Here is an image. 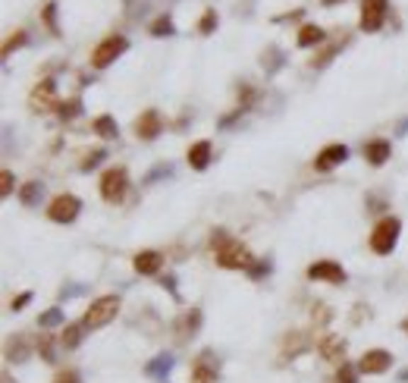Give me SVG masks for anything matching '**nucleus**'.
<instances>
[{
    "mask_svg": "<svg viewBox=\"0 0 408 383\" xmlns=\"http://www.w3.org/2000/svg\"><path fill=\"white\" fill-rule=\"evenodd\" d=\"M126 50H129V41L123 38V35H107V38L91 50V67L94 69H107L113 60H120Z\"/></svg>",
    "mask_w": 408,
    "mask_h": 383,
    "instance_id": "nucleus-5",
    "label": "nucleus"
},
{
    "mask_svg": "<svg viewBox=\"0 0 408 383\" xmlns=\"http://www.w3.org/2000/svg\"><path fill=\"white\" fill-rule=\"evenodd\" d=\"M160 264H164V255H160V251H138V255L132 258L135 273H142V277H151V273H157Z\"/></svg>",
    "mask_w": 408,
    "mask_h": 383,
    "instance_id": "nucleus-18",
    "label": "nucleus"
},
{
    "mask_svg": "<svg viewBox=\"0 0 408 383\" xmlns=\"http://www.w3.org/2000/svg\"><path fill=\"white\" fill-rule=\"evenodd\" d=\"M308 349V336L305 333H286V339H283V358H289V355H302V352Z\"/></svg>",
    "mask_w": 408,
    "mask_h": 383,
    "instance_id": "nucleus-23",
    "label": "nucleus"
},
{
    "mask_svg": "<svg viewBox=\"0 0 408 383\" xmlns=\"http://www.w3.org/2000/svg\"><path fill=\"white\" fill-rule=\"evenodd\" d=\"M28 302H32V292H23V295H16V299L10 302V308H13V311H23Z\"/></svg>",
    "mask_w": 408,
    "mask_h": 383,
    "instance_id": "nucleus-42",
    "label": "nucleus"
},
{
    "mask_svg": "<svg viewBox=\"0 0 408 383\" xmlns=\"http://www.w3.org/2000/svg\"><path fill=\"white\" fill-rule=\"evenodd\" d=\"M271 270H273L271 261H254V264L249 267V277H251V280H264Z\"/></svg>",
    "mask_w": 408,
    "mask_h": 383,
    "instance_id": "nucleus-35",
    "label": "nucleus"
},
{
    "mask_svg": "<svg viewBox=\"0 0 408 383\" xmlns=\"http://www.w3.org/2000/svg\"><path fill=\"white\" fill-rule=\"evenodd\" d=\"M173 365H176V361H173L170 352H160V355H154V358L148 361V365H144V374H148L151 380H164V383H166V377H170V371H173Z\"/></svg>",
    "mask_w": 408,
    "mask_h": 383,
    "instance_id": "nucleus-17",
    "label": "nucleus"
},
{
    "mask_svg": "<svg viewBox=\"0 0 408 383\" xmlns=\"http://www.w3.org/2000/svg\"><path fill=\"white\" fill-rule=\"evenodd\" d=\"M317 352L324 361H333V365H342L346 361V352H348V343L336 333H327L324 339L317 343Z\"/></svg>",
    "mask_w": 408,
    "mask_h": 383,
    "instance_id": "nucleus-12",
    "label": "nucleus"
},
{
    "mask_svg": "<svg viewBox=\"0 0 408 383\" xmlns=\"http://www.w3.org/2000/svg\"><path fill=\"white\" fill-rule=\"evenodd\" d=\"M358 365H348V361H342L339 371H336V383H358Z\"/></svg>",
    "mask_w": 408,
    "mask_h": 383,
    "instance_id": "nucleus-31",
    "label": "nucleus"
},
{
    "mask_svg": "<svg viewBox=\"0 0 408 383\" xmlns=\"http://www.w3.org/2000/svg\"><path fill=\"white\" fill-rule=\"evenodd\" d=\"M392 367V355L386 349H368L358 361V371L361 374H386Z\"/></svg>",
    "mask_w": 408,
    "mask_h": 383,
    "instance_id": "nucleus-11",
    "label": "nucleus"
},
{
    "mask_svg": "<svg viewBox=\"0 0 408 383\" xmlns=\"http://www.w3.org/2000/svg\"><path fill=\"white\" fill-rule=\"evenodd\" d=\"M311 317H314V324H327L333 314H330V308H327L324 302H320V305H314V314H311Z\"/></svg>",
    "mask_w": 408,
    "mask_h": 383,
    "instance_id": "nucleus-40",
    "label": "nucleus"
},
{
    "mask_svg": "<svg viewBox=\"0 0 408 383\" xmlns=\"http://www.w3.org/2000/svg\"><path fill=\"white\" fill-rule=\"evenodd\" d=\"M164 286H166V289H170V292H173V295H176V280H173V277H166V280H164Z\"/></svg>",
    "mask_w": 408,
    "mask_h": 383,
    "instance_id": "nucleus-43",
    "label": "nucleus"
},
{
    "mask_svg": "<svg viewBox=\"0 0 408 383\" xmlns=\"http://www.w3.org/2000/svg\"><path fill=\"white\" fill-rule=\"evenodd\" d=\"M129 192V173L126 167H110L101 176V198L107 201V205H120L123 198H126Z\"/></svg>",
    "mask_w": 408,
    "mask_h": 383,
    "instance_id": "nucleus-4",
    "label": "nucleus"
},
{
    "mask_svg": "<svg viewBox=\"0 0 408 383\" xmlns=\"http://www.w3.org/2000/svg\"><path fill=\"white\" fill-rule=\"evenodd\" d=\"M405 132H408V120L399 122V135H405Z\"/></svg>",
    "mask_w": 408,
    "mask_h": 383,
    "instance_id": "nucleus-44",
    "label": "nucleus"
},
{
    "mask_svg": "<svg viewBox=\"0 0 408 383\" xmlns=\"http://www.w3.org/2000/svg\"><path fill=\"white\" fill-rule=\"evenodd\" d=\"M151 35H154V38H170V35H176V25H173V19L166 16H157L154 23H151Z\"/></svg>",
    "mask_w": 408,
    "mask_h": 383,
    "instance_id": "nucleus-26",
    "label": "nucleus"
},
{
    "mask_svg": "<svg viewBox=\"0 0 408 383\" xmlns=\"http://www.w3.org/2000/svg\"><path fill=\"white\" fill-rule=\"evenodd\" d=\"M13 183H16V179H13V173H10V170L0 173V195H4V198L13 192Z\"/></svg>",
    "mask_w": 408,
    "mask_h": 383,
    "instance_id": "nucleus-39",
    "label": "nucleus"
},
{
    "mask_svg": "<svg viewBox=\"0 0 408 383\" xmlns=\"http://www.w3.org/2000/svg\"><path fill=\"white\" fill-rule=\"evenodd\" d=\"M38 355H41V361L54 365V361H57V339L54 336H41L38 339Z\"/></svg>",
    "mask_w": 408,
    "mask_h": 383,
    "instance_id": "nucleus-28",
    "label": "nucleus"
},
{
    "mask_svg": "<svg viewBox=\"0 0 408 383\" xmlns=\"http://www.w3.org/2000/svg\"><path fill=\"white\" fill-rule=\"evenodd\" d=\"M94 132H98L101 139H116V135H120V126H116V120L110 113H104V117L94 120Z\"/></svg>",
    "mask_w": 408,
    "mask_h": 383,
    "instance_id": "nucleus-25",
    "label": "nucleus"
},
{
    "mask_svg": "<svg viewBox=\"0 0 408 383\" xmlns=\"http://www.w3.org/2000/svg\"><path fill=\"white\" fill-rule=\"evenodd\" d=\"M60 324H63V311H60V308H47V311L38 317V327H41V330L60 327Z\"/></svg>",
    "mask_w": 408,
    "mask_h": 383,
    "instance_id": "nucleus-29",
    "label": "nucleus"
},
{
    "mask_svg": "<svg viewBox=\"0 0 408 383\" xmlns=\"http://www.w3.org/2000/svg\"><path fill=\"white\" fill-rule=\"evenodd\" d=\"M79 113H82V101L79 98H69V101H60V104H57V117L60 120H76Z\"/></svg>",
    "mask_w": 408,
    "mask_h": 383,
    "instance_id": "nucleus-27",
    "label": "nucleus"
},
{
    "mask_svg": "<svg viewBox=\"0 0 408 383\" xmlns=\"http://www.w3.org/2000/svg\"><path fill=\"white\" fill-rule=\"evenodd\" d=\"M324 6H333V4H342V0H320Z\"/></svg>",
    "mask_w": 408,
    "mask_h": 383,
    "instance_id": "nucleus-46",
    "label": "nucleus"
},
{
    "mask_svg": "<svg viewBox=\"0 0 408 383\" xmlns=\"http://www.w3.org/2000/svg\"><path fill=\"white\" fill-rule=\"evenodd\" d=\"M346 161H348V148H346V144H327L324 151H317L314 170L317 173H327V170L339 167V164H346Z\"/></svg>",
    "mask_w": 408,
    "mask_h": 383,
    "instance_id": "nucleus-13",
    "label": "nucleus"
},
{
    "mask_svg": "<svg viewBox=\"0 0 408 383\" xmlns=\"http://www.w3.org/2000/svg\"><path fill=\"white\" fill-rule=\"evenodd\" d=\"M104 157H107V151H104V148H94V151H89V154L82 157V164H79V170H85V173H89V170L98 167V164L104 161Z\"/></svg>",
    "mask_w": 408,
    "mask_h": 383,
    "instance_id": "nucleus-33",
    "label": "nucleus"
},
{
    "mask_svg": "<svg viewBox=\"0 0 408 383\" xmlns=\"http://www.w3.org/2000/svg\"><path fill=\"white\" fill-rule=\"evenodd\" d=\"M399 233H402V220H399V217H383L368 239L370 251H374V255H392V248H396V242H399Z\"/></svg>",
    "mask_w": 408,
    "mask_h": 383,
    "instance_id": "nucleus-2",
    "label": "nucleus"
},
{
    "mask_svg": "<svg viewBox=\"0 0 408 383\" xmlns=\"http://www.w3.org/2000/svg\"><path fill=\"white\" fill-rule=\"evenodd\" d=\"M41 198H45V185H41L38 179H32V183H26L23 189H19V201H23L26 207L41 205Z\"/></svg>",
    "mask_w": 408,
    "mask_h": 383,
    "instance_id": "nucleus-22",
    "label": "nucleus"
},
{
    "mask_svg": "<svg viewBox=\"0 0 408 383\" xmlns=\"http://www.w3.org/2000/svg\"><path fill=\"white\" fill-rule=\"evenodd\" d=\"M164 176H173V167H170V164H160V167L151 170L148 176H144V185H151L154 179H164Z\"/></svg>",
    "mask_w": 408,
    "mask_h": 383,
    "instance_id": "nucleus-36",
    "label": "nucleus"
},
{
    "mask_svg": "<svg viewBox=\"0 0 408 383\" xmlns=\"http://www.w3.org/2000/svg\"><path fill=\"white\" fill-rule=\"evenodd\" d=\"M217 23H220V19H217V10H204V16H201V23H198V32L201 35H210L217 28Z\"/></svg>",
    "mask_w": 408,
    "mask_h": 383,
    "instance_id": "nucleus-34",
    "label": "nucleus"
},
{
    "mask_svg": "<svg viewBox=\"0 0 408 383\" xmlns=\"http://www.w3.org/2000/svg\"><path fill=\"white\" fill-rule=\"evenodd\" d=\"M54 383H82V374H79V371H72V367H67V371H60V374H57Z\"/></svg>",
    "mask_w": 408,
    "mask_h": 383,
    "instance_id": "nucleus-38",
    "label": "nucleus"
},
{
    "mask_svg": "<svg viewBox=\"0 0 408 383\" xmlns=\"http://www.w3.org/2000/svg\"><path fill=\"white\" fill-rule=\"evenodd\" d=\"M399 380H402V383H408V367H405V371H399Z\"/></svg>",
    "mask_w": 408,
    "mask_h": 383,
    "instance_id": "nucleus-45",
    "label": "nucleus"
},
{
    "mask_svg": "<svg viewBox=\"0 0 408 383\" xmlns=\"http://www.w3.org/2000/svg\"><path fill=\"white\" fill-rule=\"evenodd\" d=\"M210 255H214V264L217 267H227V270H245L254 264L251 251L245 248L239 239H232L227 229H214L210 233Z\"/></svg>",
    "mask_w": 408,
    "mask_h": 383,
    "instance_id": "nucleus-1",
    "label": "nucleus"
},
{
    "mask_svg": "<svg viewBox=\"0 0 408 383\" xmlns=\"http://www.w3.org/2000/svg\"><path fill=\"white\" fill-rule=\"evenodd\" d=\"M85 324H67L63 327V333H60V345L63 349H79L82 345V339H85Z\"/></svg>",
    "mask_w": 408,
    "mask_h": 383,
    "instance_id": "nucleus-21",
    "label": "nucleus"
},
{
    "mask_svg": "<svg viewBox=\"0 0 408 383\" xmlns=\"http://www.w3.org/2000/svg\"><path fill=\"white\" fill-rule=\"evenodd\" d=\"M386 10H390V0H361V32H380L386 23Z\"/></svg>",
    "mask_w": 408,
    "mask_h": 383,
    "instance_id": "nucleus-7",
    "label": "nucleus"
},
{
    "mask_svg": "<svg viewBox=\"0 0 408 383\" xmlns=\"http://www.w3.org/2000/svg\"><path fill=\"white\" fill-rule=\"evenodd\" d=\"M201 324H204V314H201V308H192V311H182L179 314V321H176V339L179 343H186L188 336H195L201 330Z\"/></svg>",
    "mask_w": 408,
    "mask_h": 383,
    "instance_id": "nucleus-15",
    "label": "nucleus"
},
{
    "mask_svg": "<svg viewBox=\"0 0 408 383\" xmlns=\"http://www.w3.org/2000/svg\"><path fill=\"white\" fill-rule=\"evenodd\" d=\"M26 358H28V339H26V333L10 336V343H6V361H13V365H23Z\"/></svg>",
    "mask_w": 408,
    "mask_h": 383,
    "instance_id": "nucleus-20",
    "label": "nucleus"
},
{
    "mask_svg": "<svg viewBox=\"0 0 408 383\" xmlns=\"http://www.w3.org/2000/svg\"><path fill=\"white\" fill-rule=\"evenodd\" d=\"M116 314H120V295H101V299H94L89 305L82 324L89 330H101V327H107Z\"/></svg>",
    "mask_w": 408,
    "mask_h": 383,
    "instance_id": "nucleus-3",
    "label": "nucleus"
},
{
    "mask_svg": "<svg viewBox=\"0 0 408 383\" xmlns=\"http://www.w3.org/2000/svg\"><path fill=\"white\" fill-rule=\"evenodd\" d=\"M41 19H45V25L50 28V35H60V25H57V4L50 0L45 4V10H41Z\"/></svg>",
    "mask_w": 408,
    "mask_h": 383,
    "instance_id": "nucleus-32",
    "label": "nucleus"
},
{
    "mask_svg": "<svg viewBox=\"0 0 408 383\" xmlns=\"http://www.w3.org/2000/svg\"><path fill=\"white\" fill-rule=\"evenodd\" d=\"M264 57H271V63H264V69H267V72H276V69L283 67V54H280V50H276V47H271Z\"/></svg>",
    "mask_w": 408,
    "mask_h": 383,
    "instance_id": "nucleus-37",
    "label": "nucleus"
},
{
    "mask_svg": "<svg viewBox=\"0 0 408 383\" xmlns=\"http://www.w3.org/2000/svg\"><path fill=\"white\" fill-rule=\"evenodd\" d=\"M239 101H242V107L249 110L251 101H254V88H251V85H242V88H239Z\"/></svg>",
    "mask_w": 408,
    "mask_h": 383,
    "instance_id": "nucleus-41",
    "label": "nucleus"
},
{
    "mask_svg": "<svg viewBox=\"0 0 408 383\" xmlns=\"http://www.w3.org/2000/svg\"><path fill=\"white\" fill-rule=\"evenodd\" d=\"M160 129H164V120H160L157 110H144L142 117L135 120V135L142 142H154L160 135Z\"/></svg>",
    "mask_w": 408,
    "mask_h": 383,
    "instance_id": "nucleus-14",
    "label": "nucleus"
},
{
    "mask_svg": "<svg viewBox=\"0 0 408 383\" xmlns=\"http://www.w3.org/2000/svg\"><path fill=\"white\" fill-rule=\"evenodd\" d=\"M26 41H28V35L23 32V28H16V32H10V38L4 41V57H10L13 50H19V47L26 45Z\"/></svg>",
    "mask_w": 408,
    "mask_h": 383,
    "instance_id": "nucleus-30",
    "label": "nucleus"
},
{
    "mask_svg": "<svg viewBox=\"0 0 408 383\" xmlns=\"http://www.w3.org/2000/svg\"><path fill=\"white\" fill-rule=\"evenodd\" d=\"M220 380V358H217L214 349L198 352V358L192 361V374H188V383H217Z\"/></svg>",
    "mask_w": 408,
    "mask_h": 383,
    "instance_id": "nucleus-6",
    "label": "nucleus"
},
{
    "mask_svg": "<svg viewBox=\"0 0 408 383\" xmlns=\"http://www.w3.org/2000/svg\"><path fill=\"white\" fill-rule=\"evenodd\" d=\"M210 151H214V144H210L208 139L204 142H195L192 148H188V167L192 170H208V164H210Z\"/></svg>",
    "mask_w": 408,
    "mask_h": 383,
    "instance_id": "nucleus-19",
    "label": "nucleus"
},
{
    "mask_svg": "<svg viewBox=\"0 0 408 383\" xmlns=\"http://www.w3.org/2000/svg\"><path fill=\"white\" fill-rule=\"evenodd\" d=\"M402 333L408 336V317H405V321H402Z\"/></svg>",
    "mask_w": 408,
    "mask_h": 383,
    "instance_id": "nucleus-47",
    "label": "nucleus"
},
{
    "mask_svg": "<svg viewBox=\"0 0 408 383\" xmlns=\"http://www.w3.org/2000/svg\"><path fill=\"white\" fill-rule=\"evenodd\" d=\"M324 38H327V32L320 25H302V32H298V47H317Z\"/></svg>",
    "mask_w": 408,
    "mask_h": 383,
    "instance_id": "nucleus-24",
    "label": "nucleus"
},
{
    "mask_svg": "<svg viewBox=\"0 0 408 383\" xmlns=\"http://www.w3.org/2000/svg\"><path fill=\"white\" fill-rule=\"evenodd\" d=\"M57 82L54 79H41L38 85H35V91L28 95V107H32L35 113H47V110H57Z\"/></svg>",
    "mask_w": 408,
    "mask_h": 383,
    "instance_id": "nucleus-8",
    "label": "nucleus"
},
{
    "mask_svg": "<svg viewBox=\"0 0 408 383\" xmlns=\"http://www.w3.org/2000/svg\"><path fill=\"white\" fill-rule=\"evenodd\" d=\"M361 154H364V161H368L370 167H383V164L390 161V154H392V144L386 139H374V142L364 144Z\"/></svg>",
    "mask_w": 408,
    "mask_h": 383,
    "instance_id": "nucleus-16",
    "label": "nucleus"
},
{
    "mask_svg": "<svg viewBox=\"0 0 408 383\" xmlns=\"http://www.w3.org/2000/svg\"><path fill=\"white\" fill-rule=\"evenodd\" d=\"M79 211H82V201H79L76 195H67V192L57 195V198L47 205V217L54 223H72L79 217Z\"/></svg>",
    "mask_w": 408,
    "mask_h": 383,
    "instance_id": "nucleus-9",
    "label": "nucleus"
},
{
    "mask_svg": "<svg viewBox=\"0 0 408 383\" xmlns=\"http://www.w3.org/2000/svg\"><path fill=\"white\" fill-rule=\"evenodd\" d=\"M308 280H320V283H346V270L336 264V261H314L308 267Z\"/></svg>",
    "mask_w": 408,
    "mask_h": 383,
    "instance_id": "nucleus-10",
    "label": "nucleus"
}]
</instances>
